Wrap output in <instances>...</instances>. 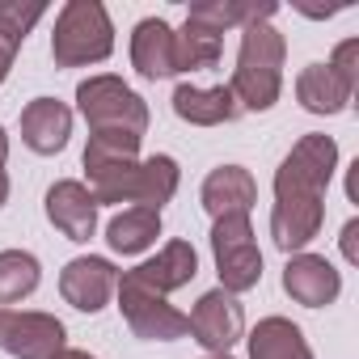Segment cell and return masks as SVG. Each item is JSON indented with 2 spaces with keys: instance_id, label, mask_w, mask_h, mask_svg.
Wrapping results in <instances>:
<instances>
[{
  "instance_id": "obj_8",
  "label": "cell",
  "mask_w": 359,
  "mask_h": 359,
  "mask_svg": "<svg viewBox=\"0 0 359 359\" xmlns=\"http://www.w3.org/2000/svg\"><path fill=\"white\" fill-rule=\"evenodd\" d=\"M68 342V330L51 313H13L0 309V351L13 359H55Z\"/></svg>"
},
{
  "instance_id": "obj_18",
  "label": "cell",
  "mask_w": 359,
  "mask_h": 359,
  "mask_svg": "<svg viewBox=\"0 0 359 359\" xmlns=\"http://www.w3.org/2000/svg\"><path fill=\"white\" fill-rule=\"evenodd\" d=\"M351 93H355V89H351L330 64H309V68L296 76V97H300V106H304L309 114H338V110H346Z\"/></svg>"
},
{
  "instance_id": "obj_1",
  "label": "cell",
  "mask_w": 359,
  "mask_h": 359,
  "mask_svg": "<svg viewBox=\"0 0 359 359\" xmlns=\"http://www.w3.org/2000/svg\"><path fill=\"white\" fill-rule=\"evenodd\" d=\"M85 177H89V195L97 208L131 203V208L161 212L177 195L182 169L165 152L140 161V135L97 131V135H89V148H85Z\"/></svg>"
},
{
  "instance_id": "obj_28",
  "label": "cell",
  "mask_w": 359,
  "mask_h": 359,
  "mask_svg": "<svg viewBox=\"0 0 359 359\" xmlns=\"http://www.w3.org/2000/svg\"><path fill=\"white\" fill-rule=\"evenodd\" d=\"M55 359H97V355H89V351H68V346H64Z\"/></svg>"
},
{
  "instance_id": "obj_3",
  "label": "cell",
  "mask_w": 359,
  "mask_h": 359,
  "mask_svg": "<svg viewBox=\"0 0 359 359\" xmlns=\"http://www.w3.org/2000/svg\"><path fill=\"white\" fill-rule=\"evenodd\" d=\"M110 51H114V22L106 5H97V0H68L55 18V34H51L55 68L102 64Z\"/></svg>"
},
{
  "instance_id": "obj_10",
  "label": "cell",
  "mask_w": 359,
  "mask_h": 359,
  "mask_svg": "<svg viewBox=\"0 0 359 359\" xmlns=\"http://www.w3.org/2000/svg\"><path fill=\"white\" fill-rule=\"evenodd\" d=\"M114 287H118V271H114L110 258L85 254V258H72V262L60 271V296H64L72 309H81V313H102V309L110 304Z\"/></svg>"
},
{
  "instance_id": "obj_20",
  "label": "cell",
  "mask_w": 359,
  "mask_h": 359,
  "mask_svg": "<svg viewBox=\"0 0 359 359\" xmlns=\"http://www.w3.org/2000/svg\"><path fill=\"white\" fill-rule=\"evenodd\" d=\"M161 237V212L152 208H123L106 224V245L114 254H144Z\"/></svg>"
},
{
  "instance_id": "obj_12",
  "label": "cell",
  "mask_w": 359,
  "mask_h": 359,
  "mask_svg": "<svg viewBox=\"0 0 359 359\" xmlns=\"http://www.w3.org/2000/svg\"><path fill=\"white\" fill-rule=\"evenodd\" d=\"M199 203L212 220H224V216H250V208L258 203V182L254 173L241 169V165H220L203 177V191H199Z\"/></svg>"
},
{
  "instance_id": "obj_15",
  "label": "cell",
  "mask_w": 359,
  "mask_h": 359,
  "mask_svg": "<svg viewBox=\"0 0 359 359\" xmlns=\"http://www.w3.org/2000/svg\"><path fill=\"white\" fill-rule=\"evenodd\" d=\"M72 135V110L55 97H34L22 110V144L39 156H55L68 148Z\"/></svg>"
},
{
  "instance_id": "obj_6",
  "label": "cell",
  "mask_w": 359,
  "mask_h": 359,
  "mask_svg": "<svg viewBox=\"0 0 359 359\" xmlns=\"http://www.w3.org/2000/svg\"><path fill=\"white\" fill-rule=\"evenodd\" d=\"M212 254H216V275L220 287L241 296L250 287H258L262 279V250L254 241L250 216H224L212 224Z\"/></svg>"
},
{
  "instance_id": "obj_5",
  "label": "cell",
  "mask_w": 359,
  "mask_h": 359,
  "mask_svg": "<svg viewBox=\"0 0 359 359\" xmlns=\"http://www.w3.org/2000/svg\"><path fill=\"white\" fill-rule=\"evenodd\" d=\"M76 106H81V114H85V123H89L93 135L97 131H127V135L144 140V131H148V106H144V97L131 85H123L118 76H110V72L81 81L76 85Z\"/></svg>"
},
{
  "instance_id": "obj_2",
  "label": "cell",
  "mask_w": 359,
  "mask_h": 359,
  "mask_svg": "<svg viewBox=\"0 0 359 359\" xmlns=\"http://www.w3.org/2000/svg\"><path fill=\"white\" fill-rule=\"evenodd\" d=\"M283 55H287V39L271 26V18H258L245 26L241 34V51H237V68H233V97L241 110H271L279 102L283 89Z\"/></svg>"
},
{
  "instance_id": "obj_13",
  "label": "cell",
  "mask_w": 359,
  "mask_h": 359,
  "mask_svg": "<svg viewBox=\"0 0 359 359\" xmlns=\"http://www.w3.org/2000/svg\"><path fill=\"white\" fill-rule=\"evenodd\" d=\"M47 220L68 237V241H89L97 233V203L85 182L64 177L47 191Z\"/></svg>"
},
{
  "instance_id": "obj_9",
  "label": "cell",
  "mask_w": 359,
  "mask_h": 359,
  "mask_svg": "<svg viewBox=\"0 0 359 359\" xmlns=\"http://www.w3.org/2000/svg\"><path fill=\"white\" fill-rule=\"evenodd\" d=\"M191 321V334L195 342L208 351V355H229L237 346V338L245 334V309L237 304L233 292L216 287V292H203L195 313L187 317Z\"/></svg>"
},
{
  "instance_id": "obj_16",
  "label": "cell",
  "mask_w": 359,
  "mask_h": 359,
  "mask_svg": "<svg viewBox=\"0 0 359 359\" xmlns=\"http://www.w3.org/2000/svg\"><path fill=\"white\" fill-rule=\"evenodd\" d=\"M131 68L144 81H165L177 76V55H173V30L161 18H144L131 30Z\"/></svg>"
},
{
  "instance_id": "obj_17",
  "label": "cell",
  "mask_w": 359,
  "mask_h": 359,
  "mask_svg": "<svg viewBox=\"0 0 359 359\" xmlns=\"http://www.w3.org/2000/svg\"><path fill=\"white\" fill-rule=\"evenodd\" d=\"M173 114L182 123H195V127H220V123H233L241 114V106H237L229 85H212V89L177 85L173 89Z\"/></svg>"
},
{
  "instance_id": "obj_7",
  "label": "cell",
  "mask_w": 359,
  "mask_h": 359,
  "mask_svg": "<svg viewBox=\"0 0 359 359\" xmlns=\"http://www.w3.org/2000/svg\"><path fill=\"white\" fill-rule=\"evenodd\" d=\"M114 292H118L123 321H127V330H131L135 338H144V342H173V338L191 334L187 313H177L165 296L148 292V287H144V283H135L131 275H123Z\"/></svg>"
},
{
  "instance_id": "obj_23",
  "label": "cell",
  "mask_w": 359,
  "mask_h": 359,
  "mask_svg": "<svg viewBox=\"0 0 359 359\" xmlns=\"http://www.w3.org/2000/svg\"><path fill=\"white\" fill-rule=\"evenodd\" d=\"M258 18H275V5H237V0H203V5H191L187 22L212 30V34H224L233 26H250Z\"/></svg>"
},
{
  "instance_id": "obj_14",
  "label": "cell",
  "mask_w": 359,
  "mask_h": 359,
  "mask_svg": "<svg viewBox=\"0 0 359 359\" xmlns=\"http://www.w3.org/2000/svg\"><path fill=\"white\" fill-rule=\"evenodd\" d=\"M135 283H144L148 292H156V296H169V292H177V287H187L195 275H199V254H195V245L191 241H169L156 258H148V262H140L135 271H127Z\"/></svg>"
},
{
  "instance_id": "obj_25",
  "label": "cell",
  "mask_w": 359,
  "mask_h": 359,
  "mask_svg": "<svg viewBox=\"0 0 359 359\" xmlns=\"http://www.w3.org/2000/svg\"><path fill=\"white\" fill-rule=\"evenodd\" d=\"M330 68L355 89L359 85V39H346V43H338L334 47V55H330Z\"/></svg>"
},
{
  "instance_id": "obj_21",
  "label": "cell",
  "mask_w": 359,
  "mask_h": 359,
  "mask_svg": "<svg viewBox=\"0 0 359 359\" xmlns=\"http://www.w3.org/2000/svg\"><path fill=\"white\" fill-rule=\"evenodd\" d=\"M43 5H18V0H0V85H5L26 34L34 30V22L43 18Z\"/></svg>"
},
{
  "instance_id": "obj_29",
  "label": "cell",
  "mask_w": 359,
  "mask_h": 359,
  "mask_svg": "<svg viewBox=\"0 0 359 359\" xmlns=\"http://www.w3.org/2000/svg\"><path fill=\"white\" fill-rule=\"evenodd\" d=\"M208 359H233V355H208Z\"/></svg>"
},
{
  "instance_id": "obj_22",
  "label": "cell",
  "mask_w": 359,
  "mask_h": 359,
  "mask_svg": "<svg viewBox=\"0 0 359 359\" xmlns=\"http://www.w3.org/2000/svg\"><path fill=\"white\" fill-rule=\"evenodd\" d=\"M39 279H43V266H39L34 254H26V250H0V309L22 304L26 296H34Z\"/></svg>"
},
{
  "instance_id": "obj_26",
  "label": "cell",
  "mask_w": 359,
  "mask_h": 359,
  "mask_svg": "<svg viewBox=\"0 0 359 359\" xmlns=\"http://www.w3.org/2000/svg\"><path fill=\"white\" fill-rule=\"evenodd\" d=\"M342 258L359 262V220H346V229H342Z\"/></svg>"
},
{
  "instance_id": "obj_4",
  "label": "cell",
  "mask_w": 359,
  "mask_h": 359,
  "mask_svg": "<svg viewBox=\"0 0 359 359\" xmlns=\"http://www.w3.org/2000/svg\"><path fill=\"white\" fill-rule=\"evenodd\" d=\"M338 169V144L321 131L296 140V148L275 169V199L292 203H325V187Z\"/></svg>"
},
{
  "instance_id": "obj_11",
  "label": "cell",
  "mask_w": 359,
  "mask_h": 359,
  "mask_svg": "<svg viewBox=\"0 0 359 359\" xmlns=\"http://www.w3.org/2000/svg\"><path fill=\"white\" fill-rule=\"evenodd\" d=\"M283 292L304 309H325L342 292V275L321 254H292L283 266Z\"/></svg>"
},
{
  "instance_id": "obj_19",
  "label": "cell",
  "mask_w": 359,
  "mask_h": 359,
  "mask_svg": "<svg viewBox=\"0 0 359 359\" xmlns=\"http://www.w3.org/2000/svg\"><path fill=\"white\" fill-rule=\"evenodd\" d=\"M250 359H313L300 325L287 317H262L250 334Z\"/></svg>"
},
{
  "instance_id": "obj_27",
  "label": "cell",
  "mask_w": 359,
  "mask_h": 359,
  "mask_svg": "<svg viewBox=\"0 0 359 359\" xmlns=\"http://www.w3.org/2000/svg\"><path fill=\"white\" fill-rule=\"evenodd\" d=\"M9 203V173H5V165H0V208Z\"/></svg>"
},
{
  "instance_id": "obj_24",
  "label": "cell",
  "mask_w": 359,
  "mask_h": 359,
  "mask_svg": "<svg viewBox=\"0 0 359 359\" xmlns=\"http://www.w3.org/2000/svg\"><path fill=\"white\" fill-rule=\"evenodd\" d=\"M220 51H224V39L187 22L182 30L173 34V55H177V72H203V68H216L220 64Z\"/></svg>"
}]
</instances>
